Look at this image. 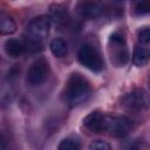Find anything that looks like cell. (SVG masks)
<instances>
[{"label": "cell", "mask_w": 150, "mask_h": 150, "mask_svg": "<svg viewBox=\"0 0 150 150\" xmlns=\"http://www.w3.org/2000/svg\"><path fill=\"white\" fill-rule=\"evenodd\" d=\"M109 50L110 59L117 67L124 66L129 60V53L125 46L124 38L120 33H114L109 39Z\"/></svg>", "instance_id": "cell-4"}, {"label": "cell", "mask_w": 150, "mask_h": 150, "mask_svg": "<svg viewBox=\"0 0 150 150\" xmlns=\"http://www.w3.org/2000/svg\"><path fill=\"white\" fill-rule=\"evenodd\" d=\"M50 28L49 16L41 15L33 19L25 29V47L29 52H38L42 48Z\"/></svg>", "instance_id": "cell-1"}, {"label": "cell", "mask_w": 150, "mask_h": 150, "mask_svg": "<svg viewBox=\"0 0 150 150\" xmlns=\"http://www.w3.org/2000/svg\"><path fill=\"white\" fill-rule=\"evenodd\" d=\"M50 50L54 56L56 57H63L68 53V45L63 39L56 38L50 42Z\"/></svg>", "instance_id": "cell-14"}, {"label": "cell", "mask_w": 150, "mask_h": 150, "mask_svg": "<svg viewBox=\"0 0 150 150\" xmlns=\"http://www.w3.org/2000/svg\"><path fill=\"white\" fill-rule=\"evenodd\" d=\"M83 124L93 132H102L104 131L105 115L101 111H91L83 118Z\"/></svg>", "instance_id": "cell-9"}, {"label": "cell", "mask_w": 150, "mask_h": 150, "mask_svg": "<svg viewBox=\"0 0 150 150\" xmlns=\"http://www.w3.org/2000/svg\"><path fill=\"white\" fill-rule=\"evenodd\" d=\"M91 94V86L80 74H73L66 84L64 97L69 105L76 107L86 102Z\"/></svg>", "instance_id": "cell-2"}, {"label": "cell", "mask_w": 150, "mask_h": 150, "mask_svg": "<svg viewBox=\"0 0 150 150\" xmlns=\"http://www.w3.org/2000/svg\"><path fill=\"white\" fill-rule=\"evenodd\" d=\"M149 49H148V45H137L134 48V53H132V62L135 66L137 67H143L148 63L149 61Z\"/></svg>", "instance_id": "cell-10"}, {"label": "cell", "mask_w": 150, "mask_h": 150, "mask_svg": "<svg viewBox=\"0 0 150 150\" xmlns=\"http://www.w3.org/2000/svg\"><path fill=\"white\" fill-rule=\"evenodd\" d=\"M121 104L131 110H142L148 107L149 97L144 89H134L121 98Z\"/></svg>", "instance_id": "cell-7"}, {"label": "cell", "mask_w": 150, "mask_h": 150, "mask_svg": "<svg viewBox=\"0 0 150 150\" xmlns=\"http://www.w3.org/2000/svg\"><path fill=\"white\" fill-rule=\"evenodd\" d=\"M15 30H16V23L14 19L9 14L0 11V34L9 35L13 34Z\"/></svg>", "instance_id": "cell-11"}, {"label": "cell", "mask_w": 150, "mask_h": 150, "mask_svg": "<svg viewBox=\"0 0 150 150\" xmlns=\"http://www.w3.org/2000/svg\"><path fill=\"white\" fill-rule=\"evenodd\" d=\"M138 41L142 45H149L150 42V29L148 27L143 28L138 33Z\"/></svg>", "instance_id": "cell-18"}, {"label": "cell", "mask_w": 150, "mask_h": 150, "mask_svg": "<svg viewBox=\"0 0 150 150\" xmlns=\"http://www.w3.org/2000/svg\"><path fill=\"white\" fill-rule=\"evenodd\" d=\"M110 148H111L110 144H108L107 142L101 141V139L94 141L89 145V149L90 150H110Z\"/></svg>", "instance_id": "cell-17"}, {"label": "cell", "mask_w": 150, "mask_h": 150, "mask_svg": "<svg viewBox=\"0 0 150 150\" xmlns=\"http://www.w3.org/2000/svg\"><path fill=\"white\" fill-rule=\"evenodd\" d=\"M57 148L60 150H79L81 148V144L74 138H64L63 141H61Z\"/></svg>", "instance_id": "cell-15"}, {"label": "cell", "mask_w": 150, "mask_h": 150, "mask_svg": "<svg viewBox=\"0 0 150 150\" xmlns=\"http://www.w3.org/2000/svg\"><path fill=\"white\" fill-rule=\"evenodd\" d=\"M49 13H50V16H49L50 21L53 20L56 25H64L69 19L67 9L61 5H53L50 7Z\"/></svg>", "instance_id": "cell-13"}, {"label": "cell", "mask_w": 150, "mask_h": 150, "mask_svg": "<svg viewBox=\"0 0 150 150\" xmlns=\"http://www.w3.org/2000/svg\"><path fill=\"white\" fill-rule=\"evenodd\" d=\"M116 1H123V0H116Z\"/></svg>", "instance_id": "cell-20"}, {"label": "cell", "mask_w": 150, "mask_h": 150, "mask_svg": "<svg viewBox=\"0 0 150 150\" xmlns=\"http://www.w3.org/2000/svg\"><path fill=\"white\" fill-rule=\"evenodd\" d=\"M131 130V122L124 116H107L104 131H108L115 137H123Z\"/></svg>", "instance_id": "cell-5"}, {"label": "cell", "mask_w": 150, "mask_h": 150, "mask_svg": "<svg viewBox=\"0 0 150 150\" xmlns=\"http://www.w3.org/2000/svg\"><path fill=\"white\" fill-rule=\"evenodd\" d=\"M6 146V144H5V139H4V137L0 135V149L1 148H5Z\"/></svg>", "instance_id": "cell-19"}, {"label": "cell", "mask_w": 150, "mask_h": 150, "mask_svg": "<svg viewBox=\"0 0 150 150\" xmlns=\"http://www.w3.org/2000/svg\"><path fill=\"white\" fill-rule=\"evenodd\" d=\"M79 12L83 18L96 19L103 14L104 7L98 0H82L79 5Z\"/></svg>", "instance_id": "cell-8"}, {"label": "cell", "mask_w": 150, "mask_h": 150, "mask_svg": "<svg viewBox=\"0 0 150 150\" xmlns=\"http://www.w3.org/2000/svg\"><path fill=\"white\" fill-rule=\"evenodd\" d=\"M48 73H49L48 62L45 59H39L30 64L27 71V82L30 86L42 84L47 80Z\"/></svg>", "instance_id": "cell-6"}, {"label": "cell", "mask_w": 150, "mask_h": 150, "mask_svg": "<svg viewBox=\"0 0 150 150\" xmlns=\"http://www.w3.org/2000/svg\"><path fill=\"white\" fill-rule=\"evenodd\" d=\"M150 11V4L149 0H139L135 6V13L137 15H144L148 14Z\"/></svg>", "instance_id": "cell-16"}, {"label": "cell", "mask_w": 150, "mask_h": 150, "mask_svg": "<svg viewBox=\"0 0 150 150\" xmlns=\"http://www.w3.org/2000/svg\"><path fill=\"white\" fill-rule=\"evenodd\" d=\"M5 50L11 57H19L25 50V43L18 39H8L5 43Z\"/></svg>", "instance_id": "cell-12"}, {"label": "cell", "mask_w": 150, "mask_h": 150, "mask_svg": "<svg viewBox=\"0 0 150 150\" xmlns=\"http://www.w3.org/2000/svg\"><path fill=\"white\" fill-rule=\"evenodd\" d=\"M77 59L81 64L93 71H100L103 68V60L101 54L90 43H84L81 46L77 53Z\"/></svg>", "instance_id": "cell-3"}]
</instances>
